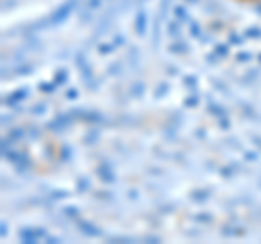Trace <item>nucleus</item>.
Segmentation results:
<instances>
[{"label": "nucleus", "mask_w": 261, "mask_h": 244, "mask_svg": "<svg viewBox=\"0 0 261 244\" xmlns=\"http://www.w3.org/2000/svg\"><path fill=\"white\" fill-rule=\"evenodd\" d=\"M31 113H46V105L42 103V105H35V107L31 109Z\"/></svg>", "instance_id": "obj_28"}, {"label": "nucleus", "mask_w": 261, "mask_h": 244, "mask_svg": "<svg viewBox=\"0 0 261 244\" xmlns=\"http://www.w3.org/2000/svg\"><path fill=\"white\" fill-rule=\"evenodd\" d=\"M79 3H81V0H65V3L59 7V9H55L46 20L37 22L33 29H39V27H53V24H59V22H63V20H68V15L76 9Z\"/></svg>", "instance_id": "obj_1"}, {"label": "nucleus", "mask_w": 261, "mask_h": 244, "mask_svg": "<svg viewBox=\"0 0 261 244\" xmlns=\"http://www.w3.org/2000/svg\"><path fill=\"white\" fill-rule=\"evenodd\" d=\"M11 120H13L11 116H9V118H7V116H3V127H7V125H11Z\"/></svg>", "instance_id": "obj_36"}, {"label": "nucleus", "mask_w": 261, "mask_h": 244, "mask_svg": "<svg viewBox=\"0 0 261 244\" xmlns=\"http://www.w3.org/2000/svg\"><path fill=\"white\" fill-rule=\"evenodd\" d=\"M185 83H187V87H190V89H194L196 87V77H187Z\"/></svg>", "instance_id": "obj_30"}, {"label": "nucleus", "mask_w": 261, "mask_h": 244, "mask_svg": "<svg viewBox=\"0 0 261 244\" xmlns=\"http://www.w3.org/2000/svg\"><path fill=\"white\" fill-rule=\"evenodd\" d=\"M76 96H79L76 89H70V92H68V99H70V101H72V99H76Z\"/></svg>", "instance_id": "obj_35"}, {"label": "nucleus", "mask_w": 261, "mask_h": 244, "mask_svg": "<svg viewBox=\"0 0 261 244\" xmlns=\"http://www.w3.org/2000/svg\"><path fill=\"white\" fill-rule=\"evenodd\" d=\"M190 35L192 37H200V27L196 22H190Z\"/></svg>", "instance_id": "obj_14"}, {"label": "nucleus", "mask_w": 261, "mask_h": 244, "mask_svg": "<svg viewBox=\"0 0 261 244\" xmlns=\"http://www.w3.org/2000/svg\"><path fill=\"white\" fill-rule=\"evenodd\" d=\"M111 51H116V44H102V46H100V53H102V55H107V53H111Z\"/></svg>", "instance_id": "obj_24"}, {"label": "nucleus", "mask_w": 261, "mask_h": 244, "mask_svg": "<svg viewBox=\"0 0 261 244\" xmlns=\"http://www.w3.org/2000/svg\"><path fill=\"white\" fill-rule=\"evenodd\" d=\"M27 133H29L27 129H13V131H9V135H7V137H9V140H13V142H18V140H22V137L27 135Z\"/></svg>", "instance_id": "obj_9"}, {"label": "nucleus", "mask_w": 261, "mask_h": 244, "mask_svg": "<svg viewBox=\"0 0 261 244\" xmlns=\"http://www.w3.org/2000/svg\"><path fill=\"white\" fill-rule=\"evenodd\" d=\"M140 3H144V0H140Z\"/></svg>", "instance_id": "obj_40"}, {"label": "nucleus", "mask_w": 261, "mask_h": 244, "mask_svg": "<svg viewBox=\"0 0 261 244\" xmlns=\"http://www.w3.org/2000/svg\"><path fill=\"white\" fill-rule=\"evenodd\" d=\"M96 140H98V131H96V133H94V131L87 133V144H94Z\"/></svg>", "instance_id": "obj_31"}, {"label": "nucleus", "mask_w": 261, "mask_h": 244, "mask_svg": "<svg viewBox=\"0 0 261 244\" xmlns=\"http://www.w3.org/2000/svg\"><path fill=\"white\" fill-rule=\"evenodd\" d=\"M163 94H168V85H166V83H161V85L157 87V92H154V96H157V99H161Z\"/></svg>", "instance_id": "obj_21"}, {"label": "nucleus", "mask_w": 261, "mask_h": 244, "mask_svg": "<svg viewBox=\"0 0 261 244\" xmlns=\"http://www.w3.org/2000/svg\"><path fill=\"white\" fill-rule=\"evenodd\" d=\"M122 42H124V37H120V35H118V37H116V42H113V44H116V46H120Z\"/></svg>", "instance_id": "obj_38"}, {"label": "nucleus", "mask_w": 261, "mask_h": 244, "mask_svg": "<svg viewBox=\"0 0 261 244\" xmlns=\"http://www.w3.org/2000/svg\"><path fill=\"white\" fill-rule=\"evenodd\" d=\"M96 173H98V177H100L105 183H113V181H116V175L111 173V168H109L107 164H100V166H98Z\"/></svg>", "instance_id": "obj_6"}, {"label": "nucleus", "mask_w": 261, "mask_h": 244, "mask_svg": "<svg viewBox=\"0 0 261 244\" xmlns=\"http://www.w3.org/2000/svg\"><path fill=\"white\" fill-rule=\"evenodd\" d=\"M168 31H170V35H172V37H178V35H181V22H178V20L170 22L168 24Z\"/></svg>", "instance_id": "obj_11"}, {"label": "nucleus", "mask_w": 261, "mask_h": 244, "mask_svg": "<svg viewBox=\"0 0 261 244\" xmlns=\"http://www.w3.org/2000/svg\"><path fill=\"white\" fill-rule=\"evenodd\" d=\"M228 39H231V44H240V42H242V37H240V35H235V33L228 37Z\"/></svg>", "instance_id": "obj_33"}, {"label": "nucleus", "mask_w": 261, "mask_h": 244, "mask_svg": "<svg viewBox=\"0 0 261 244\" xmlns=\"http://www.w3.org/2000/svg\"><path fill=\"white\" fill-rule=\"evenodd\" d=\"M259 61H261V57H259Z\"/></svg>", "instance_id": "obj_41"}, {"label": "nucleus", "mask_w": 261, "mask_h": 244, "mask_svg": "<svg viewBox=\"0 0 261 244\" xmlns=\"http://www.w3.org/2000/svg\"><path fill=\"white\" fill-rule=\"evenodd\" d=\"M248 59H252L250 53H240V55H238V61H248Z\"/></svg>", "instance_id": "obj_29"}, {"label": "nucleus", "mask_w": 261, "mask_h": 244, "mask_svg": "<svg viewBox=\"0 0 261 244\" xmlns=\"http://www.w3.org/2000/svg\"><path fill=\"white\" fill-rule=\"evenodd\" d=\"M194 199L196 201H207L209 199V192H194Z\"/></svg>", "instance_id": "obj_26"}, {"label": "nucleus", "mask_w": 261, "mask_h": 244, "mask_svg": "<svg viewBox=\"0 0 261 244\" xmlns=\"http://www.w3.org/2000/svg\"><path fill=\"white\" fill-rule=\"evenodd\" d=\"M261 35V31L257 29V27H250L248 31H246V37H259Z\"/></svg>", "instance_id": "obj_22"}, {"label": "nucleus", "mask_w": 261, "mask_h": 244, "mask_svg": "<svg viewBox=\"0 0 261 244\" xmlns=\"http://www.w3.org/2000/svg\"><path fill=\"white\" fill-rule=\"evenodd\" d=\"M55 81H53V83H42V85H39V92H55Z\"/></svg>", "instance_id": "obj_17"}, {"label": "nucleus", "mask_w": 261, "mask_h": 244, "mask_svg": "<svg viewBox=\"0 0 261 244\" xmlns=\"http://www.w3.org/2000/svg\"><path fill=\"white\" fill-rule=\"evenodd\" d=\"M20 238L22 242H29V244H35L42 238H46V231L44 229H22L20 231Z\"/></svg>", "instance_id": "obj_2"}, {"label": "nucleus", "mask_w": 261, "mask_h": 244, "mask_svg": "<svg viewBox=\"0 0 261 244\" xmlns=\"http://www.w3.org/2000/svg\"><path fill=\"white\" fill-rule=\"evenodd\" d=\"M15 72H18V75H31V72H33V68L29 66V63H24V66H20V68L15 70Z\"/></svg>", "instance_id": "obj_20"}, {"label": "nucleus", "mask_w": 261, "mask_h": 244, "mask_svg": "<svg viewBox=\"0 0 261 244\" xmlns=\"http://www.w3.org/2000/svg\"><path fill=\"white\" fill-rule=\"evenodd\" d=\"M76 185H79V188H81L79 192H87V190H89V181H87V179H85V177H83V179H79V183H76Z\"/></svg>", "instance_id": "obj_18"}, {"label": "nucleus", "mask_w": 261, "mask_h": 244, "mask_svg": "<svg viewBox=\"0 0 261 244\" xmlns=\"http://www.w3.org/2000/svg\"><path fill=\"white\" fill-rule=\"evenodd\" d=\"M187 3H198V0H187Z\"/></svg>", "instance_id": "obj_39"}, {"label": "nucleus", "mask_w": 261, "mask_h": 244, "mask_svg": "<svg viewBox=\"0 0 261 244\" xmlns=\"http://www.w3.org/2000/svg\"><path fill=\"white\" fill-rule=\"evenodd\" d=\"M102 5V0H87V7L85 9H89V11H94V9H98V7Z\"/></svg>", "instance_id": "obj_16"}, {"label": "nucleus", "mask_w": 261, "mask_h": 244, "mask_svg": "<svg viewBox=\"0 0 261 244\" xmlns=\"http://www.w3.org/2000/svg\"><path fill=\"white\" fill-rule=\"evenodd\" d=\"M185 105L187 107H196V105H198V96H190V99L185 101Z\"/></svg>", "instance_id": "obj_27"}, {"label": "nucleus", "mask_w": 261, "mask_h": 244, "mask_svg": "<svg viewBox=\"0 0 261 244\" xmlns=\"http://www.w3.org/2000/svg\"><path fill=\"white\" fill-rule=\"evenodd\" d=\"M65 81H68V72H65V70H59V72L55 75V83H57V85H59V83L63 85Z\"/></svg>", "instance_id": "obj_13"}, {"label": "nucleus", "mask_w": 261, "mask_h": 244, "mask_svg": "<svg viewBox=\"0 0 261 244\" xmlns=\"http://www.w3.org/2000/svg\"><path fill=\"white\" fill-rule=\"evenodd\" d=\"M170 51H172L174 55H185L187 53V44L185 42H174L172 46H170Z\"/></svg>", "instance_id": "obj_10"}, {"label": "nucleus", "mask_w": 261, "mask_h": 244, "mask_svg": "<svg viewBox=\"0 0 261 244\" xmlns=\"http://www.w3.org/2000/svg\"><path fill=\"white\" fill-rule=\"evenodd\" d=\"M172 13H174V20H178L181 24L190 22V18H187V7H185V5H176L174 9H172Z\"/></svg>", "instance_id": "obj_8"}, {"label": "nucleus", "mask_w": 261, "mask_h": 244, "mask_svg": "<svg viewBox=\"0 0 261 244\" xmlns=\"http://www.w3.org/2000/svg\"><path fill=\"white\" fill-rule=\"evenodd\" d=\"M133 96H142L144 94V83H135V87H133V92H130Z\"/></svg>", "instance_id": "obj_23"}, {"label": "nucleus", "mask_w": 261, "mask_h": 244, "mask_svg": "<svg viewBox=\"0 0 261 244\" xmlns=\"http://www.w3.org/2000/svg\"><path fill=\"white\" fill-rule=\"evenodd\" d=\"M224 235H244V229H233V227H224Z\"/></svg>", "instance_id": "obj_15"}, {"label": "nucleus", "mask_w": 261, "mask_h": 244, "mask_svg": "<svg viewBox=\"0 0 261 244\" xmlns=\"http://www.w3.org/2000/svg\"><path fill=\"white\" fill-rule=\"evenodd\" d=\"M146 29H148V13H146L144 9H140V11H137V15H135V33L140 37H144Z\"/></svg>", "instance_id": "obj_4"}, {"label": "nucleus", "mask_w": 261, "mask_h": 244, "mask_svg": "<svg viewBox=\"0 0 261 244\" xmlns=\"http://www.w3.org/2000/svg\"><path fill=\"white\" fill-rule=\"evenodd\" d=\"M0 235H7V223H3V227H0Z\"/></svg>", "instance_id": "obj_37"}, {"label": "nucleus", "mask_w": 261, "mask_h": 244, "mask_svg": "<svg viewBox=\"0 0 261 244\" xmlns=\"http://www.w3.org/2000/svg\"><path fill=\"white\" fill-rule=\"evenodd\" d=\"M220 127H222V129H228V120L222 116V118H220Z\"/></svg>", "instance_id": "obj_34"}, {"label": "nucleus", "mask_w": 261, "mask_h": 244, "mask_svg": "<svg viewBox=\"0 0 261 244\" xmlns=\"http://www.w3.org/2000/svg\"><path fill=\"white\" fill-rule=\"evenodd\" d=\"M63 214H65V216H70V218H79V209H74V207H65V209H63Z\"/></svg>", "instance_id": "obj_19"}, {"label": "nucleus", "mask_w": 261, "mask_h": 244, "mask_svg": "<svg viewBox=\"0 0 261 244\" xmlns=\"http://www.w3.org/2000/svg\"><path fill=\"white\" fill-rule=\"evenodd\" d=\"M70 118L72 116H57L53 122H48V129H50V131H59V129H65L70 125Z\"/></svg>", "instance_id": "obj_7"}, {"label": "nucleus", "mask_w": 261, "mask_h": 244, "mask_svg": "<svg viewBox=\"0 0 261 244\" xmlns=\"http://www.w3.org/2000/svg\"><path fill=\"white\" fill-rule=\"evenodd\" d=\"M196 221H198V223H211V216H207V214H198V216H196Z\"/></svg>", "instance_id": "obj_32"}, {"label": "nucleus", "mask_w": 261, "mask_h": 244, "mask_svg": "<svg viewBox=\"0 0 261 244\" xmlns=\"http://www.w3.org/2000/svg\"><path fill=\"white\" fill-rule=\"evenodd\" d=\"M24 99H29V89L27 87H22V89H15L13 94H9V96H5L3 99V103L7 105V107H15L20 101H24Z\"/></svg>", "instance_id": "obj_3"}, {"label": "nucleus", "mask_w": 261, "mask_h": 244, "mask_svg": "<svg viewBox=\"0 0 261 244\" xmlns=\"http://www.w3.org/2000/svg\"><path fill=\"white\" fill-rule=\"evenodd\" d=\"M72 159V149L70 146H61L59 149V161H70Z\"/></svg>", "instance_id": "obj_12"}, {"label": "nucleus", "mask_w": 261, "mask_h": 244, "mask_svg": "<svg viewBox=\"0 0 261 244\" xmlns=\"http://www.w3.org/2000/svg\"><path fill=\"white\" fill-rule=\"evenodd\" d=\"M76 227H79V231H81V233H83V235H89V238H96V235H100V229H98L96 225L87 223V221H81V218H76Z\"/></svg>", "instance_id": "obj_5"}, {"label": "nucleus", "mask_w": 261, "mask_h": 244, "mask_svg": "<svg viewBox=\"0 0 261 244\" xmlns=\"http://www.w3.org/2000/svg\"><path fill=\"white\" fill-rule=\"evenodd\" d=\"M216 55H218V57H226V55H228V48H226L224 44H222V46H216Z\"/></svg>", "instance_id": "obj_25"}]
</instances>
